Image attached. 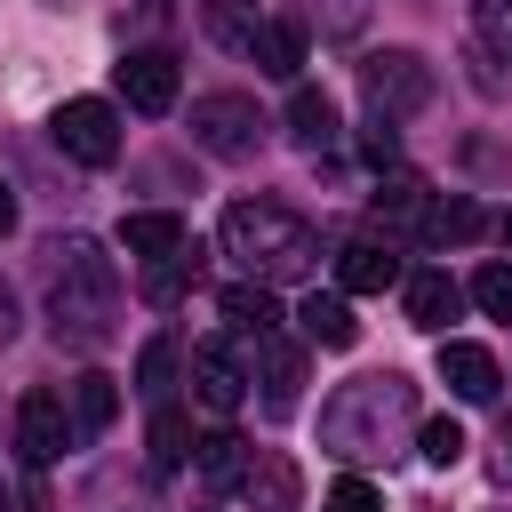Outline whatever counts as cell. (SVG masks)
<instances>
[{
  "instance_id": "obj_17",
  "label": "cell",
  "mask_w": 512,
  "mask_h": 512,
  "mask_svg": "<svg viewBox=\"0 0 512 512\" xmlns=\"http://www.w3.org/2000/svg\"><path fill=\"white\" fill-rule=\"evenodd\" d=\"M400 304H408V320H416L424 336H440V328L456 320V304H464V288H456L448 272H408V280H400Z\"/></svg>"
},
{
  "instance_id": "obj_32",
  "label": "cell",
  "mask_w": 512,
  "mask_h": 512,
  "mask_svg": "<svg viewBox=\"0 0 512 512\" xmlns=\"http://www.w3.org/2000/svg\"><path fill=\"white\" fill-rule=\"evenodd\" d=\"M8 336H16V296L0 288V344H8Z\"/></svg>"
},
{
  "instance_id": "obj_21",
  "label": "cell",
  "mask_w": 512,
  "mask_h": 512,
  "mask_svg": "<svg viewBox=\"0 0 512 512\" xmlns=\"http://www.w3.org/2000/svg\"><path fill=\"white\" fill-rule=\"evenodd\" d=\"M192 464H200L208 488H240V480H248V440H240V432H200V440H192Z\"/></svg>"
},
{
  "instance_id": "obj_12",
  "label": "cell",
  "mask_w": 512,
  "mask_h": 512,
  "mask_svg": "<svg viewBox=\"0 0 512 512\" xmlns=\"http://www.w3.org/2000/svg\"><path fill=\"white\" fill-rule=\"evenodd\" d=\"M120 248L152 272V264H168V256H184L192 240H184V216H168V208H136L128 224H120Z\"/></svg>"
},
{
  "instance_id": "obj_24",
  "label": "cell",
  "mask_w": 512,
  "mask_h": 512,
  "mask_svg": "<svg viewBox=\"0 0 512 512\" xmlns=\"http://www.w3.org/2000/svg\"><path fill=\"white\" fill-rule=\"evenodd\" d=\"M200 24H208V40L248 48V32H256L264 16H256V0H200Z\"/></svg>"
},
{
  "instance_id": "obj_19",
  "label": "cell",
  "mask_w": 512,
  "mask_h": 512,
  "mask_svg": "<svg viewBox=\"0 0 512 512\" xmlns=\"http://www.w3.org/2000/svg\"><path fill=\"white\" fill-rule=\"evenodd\" d=\"M368 208H376V224H408V232H416V224H424V208H432V184H424V176H408V168H392V176L368 192Z\"/></svg>"
},
{
  "instance_id": "obj_10",
  "label": "cell",
  "mask_w": 512,
  "mask_h": 512,
  "mask_svg": "<svg viewBox=\"0 0 512 512\" xmlns=\"http://www.w3.org/2000/svg\"><path fill=\"white\" fill-rule=\"evenodd\" d=\"M192 392H200V408L232 416V408L248 400V368H240V352H232V344H200V352H192Z\"/></svg>"
},
{
  "instance_id": "obj_14",
  "label": "cell",
  "mask_w": 512,
  "mask_h": 512,
  "mask_svg": "<svg viewBox=\"0 0 512 512\" xmlns=\"http://www.w3.org/2000/svg\"><path fill=\"white\" fill-rule=\"evenodd\" d=\"M240 56H256V72H264V80H296V72H304V24L264 16V24L248 32V48H240Z\"/></svg>"
},
{
  "instance_id": "obj_20",
  "label": "cell",
  "mask_w": 512,
  "mask_h": 512,
  "mask_svg": "<svg viewBox=\"0 0 512 512\" xmlns=\"http://www.w3.org/2000/svg\"><path fill=\"white\" fill-rule=\"evenodd\" d=\"M296 320H304V336H312V344H328V352H344V344H360V320H352V296H336V288H328V296L312 288Z\"/></svg>"
},
{
  "instance_id": "obj_34",
  "label": "cell",
  "mask_w": 512,
  "mask_h": 512,
  "mask_svg": "<svg viewBox=\"0 0 512 512\" xmlns=\"http://www.w3.org/2000/svg\"><path fill=\"white\" fill-rule=\"evenodd\" d=\"M504 472H512V416H504Z\"/></svg>"
},
{
  "instance_id": "obj_7",
  "label": "cell",
  "mask_w": 512,
  "mask_h": 512,
  "mask_svg": "<svg viewBox=\"0 0 512 512\" xmlns=\"http://www.w3.org/2000/svg\"><path fill=\"white\" fill-rule=\"evenodd\" d=\"M72 440H80V432H72V408H64V392L32 384V392L16 400V448H24V464H56Z\"/></svg>"
},
{
  "instance_id": "obj_27",
  "label": "cell",
  "mask_w": 512,
  "mask_h": 512,
  "mask_svg": "<svg viewBox=\"0 0 512 512\" xmlns=\"http://www.w3.org/2000/svg\"><path fill=\"white\" fill-rule=\"evenodd\" d=\"M416 448H424V464L448 472V464L464 456V424H456V416H432V424H416Z\"/></svg>"
},
{
  "instance_id": "obj_23",
  "label": "cell",
  "mask_w": 512,
  "mask_h": 512,
  "mask_svg": "<svg viewBox=\"0 0 512 512\" xmlns=\"http://www.w3.org/2000/svg\"><path fill=\"white\" fill-rule=\"evenodd\" d=\"M112 416H120V384H112V376H96V368H88V376H80V384H72V432H80V440H88V432H104V424H112Z\"/></svg>"
},
{
  "instance_id": "obj_2",
  "label": "cell",
  "mask_w": 512,
  "mask_h": 512,
  "mask_svg": "<svg viewBox=\"0 0 512 512\" xmlns=\"http://www.w3.org/2000/svg\"><path fill=\"white\" fill-rule=\"evenodd\" d=\"M56 256V288H48V320H56V344L72 352H96L120 336V264L104 256V240L72 232L48 248Z\"/></svg>"
},
{
  "instance_id": "obj_9",
  "label": "cell",
  "mask_w": 512,
  "mask_h": 512,
  "mask_svg": "<svg viewBox=\"0 0 512 512\" xmlns=\"http://www.w3.org/2000/svg\"><path fill=\"white\" fill-rule=\"evenodd\" d=\"M176 88H184V72H176L168 48H128L120 56V96L136 112H176Z\"/></svg>"
},
{
  "instance_id": "obj_28",
  "label": "cell",
  "mask_w": 512,
  "mask_h": 512,
  "mask_svg": "<svg viewBox=\"0 0 512 512\" xmlns=\"http://www.w3.org/2000/svg\"><path fill=\"white\" fill-rule=\"evenodd\" d=\"M472 304H480L488 320H512V264H480V272H472Z\"/></svg>"
},
{
  "instance_id": "obj_11",
  "label": "cell",
  "mask_w": 512,
  "mask_h": 512,
  "mask_svg": "<svg viewBox=\"0 0 512 512\" xmlns=\"http://www.w3.org/2000/svg\"><path fill=\"white\" fill-rule=\"evenodd\" d=\"M440 384H448L456 400H496L504 368H496V352H488V344H464V336H448V344H440Z\"/></svg>"
},
{
  "instance_id": "obj_35",
  "label": "cell",
  "mask_w": 512,
  "mask_h": 512,
  "mask_svg": "<svg viewBox=\"0 0 512 512\" xmlns=\"http://www.w3.org/2000/svg\"><path fill=\"white\" fill-rule=\"evenodd\" d=\"M0 512H8V488H0Z\"/></svg>"
},
{
  "instance_id": "obj_6",
  "label": "cell",
  "mask_w": 512,
  "mask_h": 512,
  "mask_svg": "<svg viewBox=\"0 0 512 512\" xmlns=\"http://www.w3.org/2000/svg\"><path fill=\"white\" fill-rule=\"evenodd\" d=\"M48 136H56L64 160H80V168H112V160H120V112H112L104 96H72V104H56Z\"/></svg>"
},
{
  "instance_id": "obj_22",
  "label": "cell",
  "mask_w": 512,
  "mask_h": 512,
  "mask_svg": "<svg viewBox=\"0 0 512 512\" xmlns=\"http://www.w3.org/2000/svg\"><path fill=\"white\" fill-rule=\"evenodd\" d=\"M288 136H296L304 152L336 144V104H328V88H296V96H288Z\"/></svg>"
},
{
  "instance_id": "obj_30",
  "label": "cell",
  "mask_w": 512,
  "mask_h": 512,
  "mask_svg": "<svg viewBox=\"0 0 512 512\" xmlns=\"http://www.w3.org/2000/svg\"><path fill=\"white\" fill-rule=\"evenodd\" d=\"M320 512H384V496H376V480H360V472H344L336 488H328V504Z\"/></svg>"
},
{
  "instance_id": "obj_15",
  "label": "cell",
  "mask_w": 512,
  "mask_h": 512,
  "mask_svg": "<svg viewBox=\"0 0 512 512\" xmlns=\"http://www.w3.org/2000/svg\"><path fill=\"white\" fill-rule=\"evenodd\" d=\"M416 232H424L432 248H464V240H480V232H488V208H480L472 192H448V200L432 192V208H424V224H416Z\"/></svg>"
},
{
  "instance_id": "obj_13",
  "label": "cell",
  "mask_w": 512,
  "mask_h": 512,
  "mask_svg": "<svg viewBox=\"0 0 512 512\" xmlns=\"http://www.w3.org/2000/svg\"><path fill=\"white\" fill-rule=\"evenodd\" d=\"M240 488H248L256 512H296V504H304V480H296V464H288L280 448H248V480H240Z\"/></svg>"
},
{
  "instance_id": "obj_29",
  "label": "cell",
  "mask_w": 512,
  "mask_h": 512,
  "mask_svg": "<svg viewBox=\"0 0 512 512\" xmlns=\"http://www.w3.org/2000/svg\"><path fill=\"white\" fill-rule=\"evenodd\" d=\"M472 24H480V40L512 64V0H472Z\"/></svg>"
},
{
  "instance_id": "obj_5",
  "label": "cell",
  "mask_w": 512,
  "mask_h": 512,
  "mask_svg": "<svg viewBox=\"0 0 512 512\" xmlns=\"http://www.w3.org/2000/svg\"><path fill=\"white\" fill-rule=\"evenodd\" d=\"M192 144L216 152V160H256V144H264V112H256V96H240V88L192 96Z\"/></svg>"
},
{
  "instance_id": "obj_8",
  "label": "cell",
  "mask_w": 512,
  "mask_h": 512,
  "mask_svg": "<svg viewBox=\"0 0 512 512\" xmlns=\"http://www.w3.org/2000/svg\"><path fill=\"white\" fill-rule=\"evenodd\" d=\"M248 384H256L264 416H296V400H304V344H288V336H264V344H256V368H248Z\"/></svg>"
},
{
  "instance_id": "obj_3",
  "label": "cell",
  "mask_w": 512,
  "mask_h": 512,
  "mask_svg": "<svg viewBox=\"0 0 512 512\" xmlns=\"http://www.w3.org/2000/svg\"><path fill=\"white\" fill-rule=\"evenodd\" d=\"M224 256H240L248 280H296V272H312L320 240H312V224H304L296 208H280V200H232V208H224Z\"/></svg>"
},
{
  "instance_id": "obj_25",
  "label": "cell",
  "mask_w": 512,
  "mask_h": 512,
  "mask_svg": "<svg viewBox=\"0 0 512 512\" xmlns=\"http://www.w3.org/2000/svg\"><path fill=\"white\" fill-rule=\"evenodd\" d=\"M176 368H184V360H176V336H152V344L136 352V392H144V400H168Z\"/></svg>"
},
{
  "instance_id": "obj_26",
  "label": "cell",
  "mask_w": 512,
  "mask_h": 512,
  "mask_svg": "<svg viewBox=\"0 0 512 512\" xmlns=\"http://www.w3.org/2000/svg\"><path fill=\"white\" fill-rule=\"evenodd\" d=\"M192 456V424L176 408H152V472H176Z\"/></svg>"
},
{
  "instance_id": "obj_18",
  "label": "cell",
  "mask_w": 512,
  "mask_h": 512,
  "mask_svg": "<svg viewBox=\"0 0 512 512\" xmlns=\"http://www.w3.org/2000/svg\"><path fill=\"white\" fill-rule=\"evenodd\" d=\"M224 320H232V336L264 344V336H280V296H272L264 280H232V288H224Z\"/></svg>"
},
{
  "instance_id": "obj_31",
  "label": "cell",
  "mask_w": 512,
  "mask_h": 512,
  "mask_svg": "<svg viewBox=\"0 0 512 512\" xmlns=\"http://www.w3.org/2000/svg\"><path fill=\"white\" fill-rule=\"evenodd\" d=\"M360 152H368V160L384 168V160L400 152V128H392V120H368V136H360Z\"/></svg>"
},
{
  "instance_id": "obj_33",
  "label": "cell",
  "mask_w": 512,
  "mask_h": 512,
  "mask_svg": "<svg viewBox=\"0 0 512 512\" xmlns=\"http://www.w3.org/2000/svg\"><path fill=\"white\" fill-rule=\"evenodd\" d=\"M8 232H16V192L0 184V240H8Z\"/></svg>"
},
{
  "instance_id": "obj_4",
  "label": "cell",
  "mask_w": 512,
  "mask_h": 512,
  "mask_svg": "<svg viewBox=\"0 0 512 512\" xmlns=\"http://www.w3.org/2000/svg\"><path fill=\"white\" fill-rule=\"evenodd\" d=\"M360 96L376 120H408L432 104V64L416 48H376V56H360Z\"/></svg>"
},
{
  "instance_id": "obj_16",
  "label": "cell",
  "mask_w": 512,
  "mask_h": 512,
  "mask_svg": "<svg viewBox=\"0 0 512 512\" xmlns=\"http://www.w3.org/2000/svg\"><path fill=\"white\" fill-rule=\"evenodd\" d=\"M392 280H400V256H392V248H376V240L336 248V296H376V288H392Z\"/></svg>"
},
{
  "instance_id": "obj_1",
  "label": "cell",
  "mask_w": 512,
  "mask_h": 512,
  "mask_svg": "<svg viewBox=\"0 0 512 512\" xmlns=\"http://www.w3.org/2000/svg\"><path fill=\"white\" fill-rule=\"evenodd\" d=\"M416 424V384L400 368H376V376H352L328 392L320 408V448L344 456V464H368V456H400V432Z\"/></svg>"
}]
</instances>
